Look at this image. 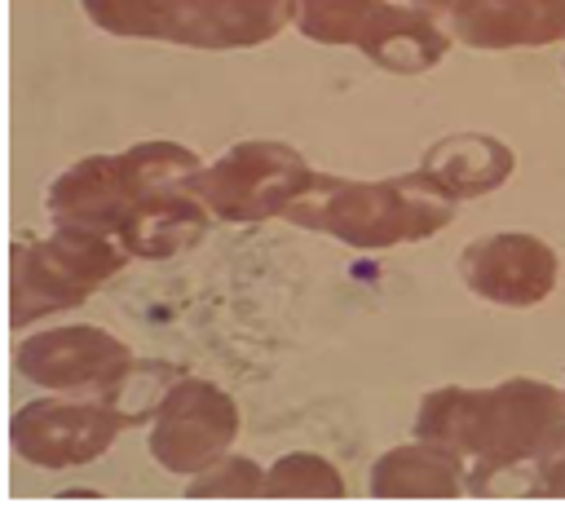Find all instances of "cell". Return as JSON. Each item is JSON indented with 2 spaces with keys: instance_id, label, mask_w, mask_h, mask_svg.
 Segmentation results:
<instances>
[{
  "instance_id": "cell-1",
  "label": "cell",
  "mask_w": 565,
  "mask_h": 508,
  "mask_svg": "<svg viewBox=\"0 0 565 508\" xmlns=\"http://www.w3.org/2000/svg\"><path fill=\"white\" fill-rule=\"evenodd\" d=\"M565 420V393L543 380H503L494 389H433L419 402L415 433L455 451L468 464V490L490 495V481L539 455Z\"/></svg>"
},
{
  "instance_id": "cell-2",
  "label": "cell",
  "mask_w": 565,
  "mask_h": 508,
  "mask_svg": "<svg viewBox=\"0 0 565 508\" xmlns=\"http://www.w3.org/2000/svg\"><path fill=\"white\" fill-rule=\"evenodd\" d=\"M199 168V155L177 141H141L119 155H93L53 177L49 216L57 225L119 239L141 212H150L168 190L185 186Z\"/></svg>"
},
{
  "instance_id": "cell-3",
  "label": "cell",
  "mask_w": 565,
  "mask_h": 508,
  "mask_svg": "<svg viewBox=\"0 0 565 508\" xmlns=\"http://www.w3.org/2000/svg\"><path fill=\"white\" fill-rule=\"evenodd\" d=\"M291 225L335 234L353 247H393L415 243L450 225L455 199L441 194L424 172L388 177V181H344L318 177L309 194H300L287 212Z\"/></svg>"
},
{
  "instance_id": "cell-4",
  "label": "cell",
  "mask_w": 565,
  "mask_h": 508,
  "mask_svg": "<svg viewBox=\"0 0 565 508\" xmlns=\"http://www.w3.org/2000/svg\"><path fill=\"white\" fill-rule=\"evenodd\" d=\"M84 13L110 35L190 49H252L296 18V0H84Z\"/></svg>"
},
{
  "instance_id": "cell-5",
  "label": "cell",
  "mask_w": 565,
  "mask_h": 508,
  "mask_svg": "<svg viewBox=\"0 0 565 508\" xmlns=\"http://www.w3.org/2000/svg\"><path fill=\"white\" fill-rule=\"evenodd\" d=\"M124 261L128 252L119 239L79 230V225H57L49 239L18 243L13 247V305H9L13 327L84 305L106 278L124 269Z\"/></svg>"
},
{
  "instance_id": "cell-6",
  "label": "cell",
  "mask_w": 565,
  "mask_h": 508,
  "mask_svg": "<svg viewBox=\"0 0 565 508\" xmlns=\"http://www.w3.org/2000/svg\"><path fill=\"white\" fill-rule=\"evenodd\" d=\"M296 27L318 44H358L397 75L437 66L450 44L428 9H397L388 0H296Z\"/></svg>"
},
{
  "instance_id": "cell-7",
  "label": "cell",
  "mask_w": 565,
  "mask_h": 508,
  "mask_svg": "<svg viewBox=\"0 0 565 508\" xmlns=\"http://www.w3.org/2000/svg\"><path fill=\"white\" fill-rule=\"evenodd\" d=\"M318 172L287 141H238L212 168H199L185 186L221 221H265L309 194Z\"/></svg>"
},
{
  "instance_id": "cell-8",
  "label": "cell",
  "mask_w": 565,
  "mask_h": 508,
  "mask_svg": "<svg viewBox=\"0 0 565 508\" xmlns=\"http://www.w3.org/2000/svg\"><path fill=\"white\" fill-rule=\"evenodd\" d=\"M238 433V406L212 380L181 375L150 428V455L168 473H203Z\"/></svg>"
},
{
  "instance_id": "cell-9",
  "label": "cell",
  "mask_w": 565,
  "mask_h": 508,
  "mask_svg": "<svg viewBox=\"0 0 565 508\" xmlns=\"http://www.w3.org/2000/svg\"><path fill=\"white\" fill-rule=\"evenodd\" d=\"M128 428V420L93 398V402H62V398H40L13 411L9 442L22 459L40 468H79L97 459L102 451L115 446V437Z\"/></svg>"
},
{
  "instance_id": "cell-10",
  "label": "cell",
  "mask_w": 565,
  "mask_h": 508,
  "mask_svg": "<svg viewBox=\"0 0 565 508\" xmlns=\"http://www.w3.org/2000/svg\"><path fill=\"white\" fill-rule=\"evenodd\" d=\"M18 371L40 389H106L132 367V349L102 327H53L13 349Z\"/></svg>"
},
{
  "instance_id": "cell-11",
  "label": "cell",
  "mask_w": 565,
  "mask_h": 508,
  "mask_svg": "<svg viewBox=\"0 0 565 508\" xmlns=\"http://www.w3.org/2000/svg\"><path fill=\"white\" fill-rule=\"evenodd\" d=\"M459 274L481 300L525 309V305H539V300L552 296L556 252L534 234H516V230L486 234V239H472L463 247Z\"/></svg>"
},
{
  "instance_id": "cell-12",
  "label": "cell",
  "mask_w": 565,
  "mask_h": 508,
  "mask_svg": "<svg viewBox=\"0 0 565 508\" xmlns=\"http://www.w3.org/2000/svg\"><path fill=\"white\" fill-rule=\"evenodd\" d=\"M450 31L472 49L565 40V0H455Z\"/></svg>"
},
{
  "instance_id": "cell-13",
  "label": "cell",
  "mask_w": 565,
  "mask_h": 508,
  "mask_svg": "<svg viewBox=\"0 0 565 508\" xmlns=\"http://www.w3.org/2000/svg\"><path fill=\"white\" fill-rule=\"evenodd\" d=\"M419 172L450 199H477L512 177V150L490 133H455L424 155Z\"/></svg>"
},
{
  "instance_id": "cell-14",
  "label": "cell",
  "mask_w": 565,
  "mask_h": 508,
  "mask_svg": "<svg viewBox=\"0 0 565 508\" xmlns=\"http://www.w3.org/2000/svg\"><path fill=\"white\" fill-rule=\"evenodd\" d=\"M463 459L437 442H411L393 446L371 468V495L375 499H455L468 486Z\"/></svg>"
},
{
  "instance_id": "cell-15",
  "label": "cell",
  "mask_w": 565,
  "mask_h": 508,
  "mask_svg": "<svg viewBox=\"0 0 565 508\" xmlns=\"http://www.w3.org/2000/svg\"><path fill=\"white\" fill-rule=\"evenodd\" d=\"M177 380H181V367H168V362H137V358H132V367H128L119 380H110L97 398L110 402L128 424H141V420L159 415V406H163V398H168V389H172Z\"/></svg>"
},
{
  "instance_id": "cell-16",
  "label": "cell",
  "mask_w": 565,
  "mask_h": 508,
  "mask_svg": "<svg viewBox=\"0 0 565 508\" xmlns=\"http://www.w3.org/2000/svg\"><path fill=\"white\" fill-rule=\"evenodd\" d=\"M265 499H344V481L331 459L296 451L265 473Z\"/></svg>"
},
{
  "instance_id": "cell-17",
  "label": "cell",
  "mask_w": 565,
  "mask_h": 508,
  "mask_svg": "<svg viewBox=\"0 0 565 508\" xmlns=\"http://www.w3.org/2000/svg\"><path fill=\"white\" fill-rule=\"evenodd\" d=\"M260 490H265V477H260L256 459L230 455V459L207 464V468L190 481L185 499H252V495H260Z\"/></svg>"
},
{
  "instance_id": "cell-18",
  "label": "cell",
  "mask_w": 565,
  "mask_h": 508,
  "mask_svg": "<svg viewBox=\"0 0 565 508\" xmlns=\"http://www.w3.org/2000/svg\"><path fill=\"white\" fill-rule=\"evenodd\" d=\"M534 473H539V481H534L539 495H565V420H561V424L547 433V442L539 446Z\"/></svg>"
},
{
  "instance_id": "cell-19",
  "label": "cell",
  "mask_w": 565,
  "mask_h": 508,
  "mask_svg": "<svg viewBox=\"0 0 565 508\" xmlns=\"http://www.w3.org/2000/svg\"><path fill=\"white\" fill-rule=\"evenodd\" d=\"M411 4H419V9H424V4H455V0H411Z\"/></svg>"
}]
</instances>
